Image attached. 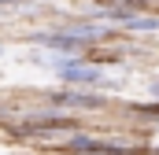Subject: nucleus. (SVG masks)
I'll use <instances>...</instances> for the list:
<instances>
[{"mask_svg": "<svg viewBox=\"0 0 159 155\" xmlns=\"http://www.w3.org/2000/svg\"><path fill=\"white\" fill-rule=\"evenodd\" d=\"M37 44H44V48H52V52H67V55H78L81 48H85V41L78 37H70V33H41V37H34Z\"/></svg>", "mask_w": 159, "mask_h": 155, "instance_id": "f257e3e1", "label": "nucleus"}, {"mask_svg": "<svg viewBox=\"0 0 159 155\" xmlns=\"http://www.w3.org/2000/svg\"><path fill=\"white\" fill-rule=\"evenodd\" d=\"M67 148H70V152H81V155H129L126 148H119V144H100V140H89V137H74Z\"/></svg>", "mask_w": 159, "mask_h": 155, "instance_id": "f03ea898", "label": "nucleus"}, {"mask_svg": "<svg viewBox=\"0 0 159 155\" xmlns=\"http://www.w3.org/2000/svg\"><path fill=\"white\" fill-rule=\"evenodd\" d=\"M70 126H74L70 118L52 115V118H26L19 129H22V133H56V129H70Z\"/></svg>", "mask_w": 159, "mask_h": 155, "instance_id": "7ed1b4c3", "label": "nucleus"}, {"mask_svg": "<svg viewBox=\"0 0 159 155\" xmlns=\"http://www.w3.org/2000/svg\"><path fill=\"white\" fill-rule=\"evenodd\" d=\"M59 78L67 81H100L96 67H78V63H59Z\"/></svg>", "mask_w": 159, "mask_h": 155, "instance_id": "20e7f679", "label": "nucleus"}, {"mask_svg": "<svg viewBox=\"0 0 159 155\" xmlns=\"http://www.w3.org/2000/svg\"><path fill=\"white\" fill-rule=\"evenodd\" d=\"M63 33H70L78 41H93V37L104 33V26H96V22H70V26H63Z\"/></svg>", "mask_w": 159, "mask_h": 155, "instance_id": "39448f33", "label": "nucleus"}, {"mask_svg": "<svg viewBox=\"0 0 159 155\" xmlns=\"http://www.w3.org/2000/svg\"><path fill=\"white\" fill-rule=\"evenodd\" d=\"M104 4H115L111 11H126V7H141V4H148V0H104Z\"/></svg>", "mask_w": 159, "mask_h": 155, "instance_id": "423d86ee", "label": "nucleus"}, {"mask_svg": "<svg viewBox=\"0 0 159 155\" xmlns=\"http://www.w3.org/2000/svg\"><path fill=\"white\" fill-rule=\"evenodd\" d=\"M152 92H156V96H159V78H156V85H152Z\"/></svg>", "mask_w": 159, "mask_h": 155, "instance_id": "0eeeda50", "label": "nucleus"}, {"mask_svg": "<svg viewBox=\"0 0 159 155\" xmlns=\"http://www.w3.org/2000/svg\"><path fill=\"white\" fill-rule=\"evenodd\" d=\"M4 4H15V0H4Z\"/></svg>", "mask_w": 159, "mask_h": 155, "instance_id": "6e6552de", "label": "nucleus"}, {"mask_svg": "<svg viewBox=\"0 0 159 155\" xmlns=\"http://www.w3.org/2000/svg\"><path fill=\"white\" fill-rule=\"evenodd\" d=\"M156 155H159V152H156Z\"/></svg>", "mask_w": 159, "mask_h": 155, "instance_id": "1a4fd4ad", "label": "nucleus"}]
</instances>
